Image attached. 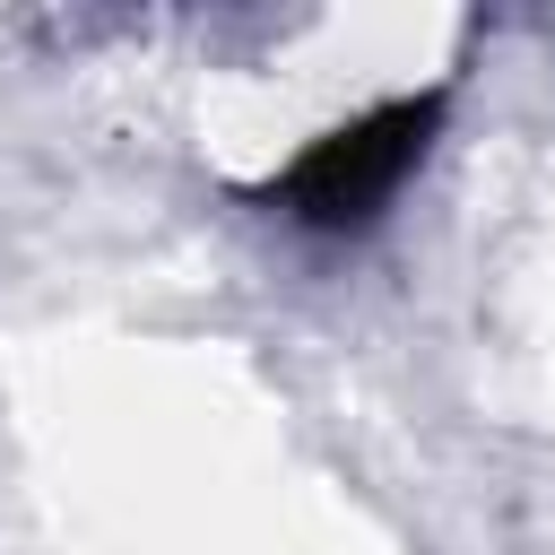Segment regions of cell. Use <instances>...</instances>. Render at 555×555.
I'll list each match as a JSON object with an SVG mask.
<instances>
[{"label":"cell","instance_id":"cell-1","mask_svg":"<svg viewBox=\"0 0 555 555\" xmlns=\"http://www.w3.org/2000/svg\"><path fill=\"white\" fill-rule=\"evenodd\" d=\"M434 121H442V87L399 95V104H373V113H356L347 130L312 139V147H304V156L260 191V199H269V208H286L295 225H321V234L373 225V217L390 208V191L408 182V165L425 156Z\"/></svg>","mask_w":555,"mask_h":555}]
</instances>
